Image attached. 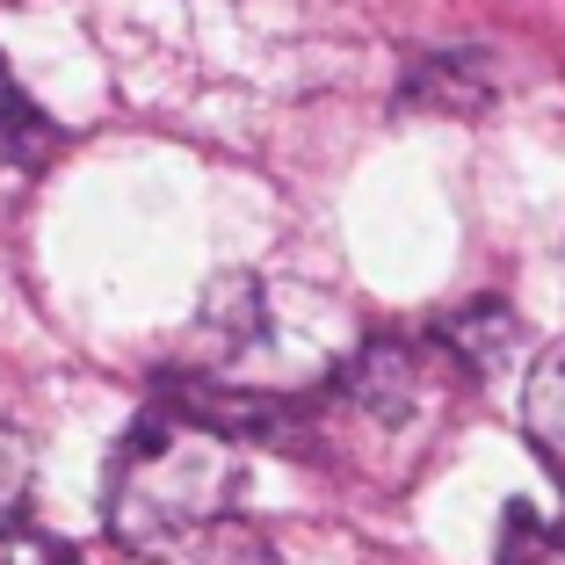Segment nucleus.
<instances>
[{
  "mask_svg": "<svg viewBox=\"0 0 565 565\" xmlns=\"http://www.w3.org/2000/svg\"><path fill=\"white\" fill-rule=\"evenodd\" d=\"M233 493H239V443L160 406L109 457L102 522L138 558H174L233 515Z\"/></svg>",
  "mask_w": 565,
  "mask_h": 565,
  "instance_id": "obj_1",
  "label": "nucleus"
},
{
  "mask_svg": "<svg viewBox=\"0 0 565 565\" xmlns=\"http://www.w3.org/2000/svg\"><path fill=\"white\" fill-rule=\"evenodd\" d=\"M333 392L363 428H406L428 406V370H420V355L406 341H370V349H355L341 363Z\"/></svg>",
  "mask_w": 565,
  "mask_h": 565,
  "instance_id": "obj_2",
  "label": "nucleus"
},
{
  "mask_svg": "<svg viewBox=\"0 0 565 565\" xmlns=\"http://www.w3.org/2000/svg\"><path fill=\"white\" fill-rule=\"evenodd\" d=\"M522 428H530V449L551 465V479L565 486V341L530 363V384H522Z\"/></svg>",
  "mask_w": 565,
  "mask_h": 565,
  "instance_id": "obj_3",
  "label": "nucleus"
},
{
  "mask_svg": "<svg viewBox=\"0 0 565 565\" xmlns=\"http://www.w3.org/2000/svg\"><path fill=\"white\" fill-rule=\"evenodd\" d=\"M435 349L457 355L465 370H493L500 355L515 349V312H508L500 298H471L449 319H435Z\"/></svg>",
  "mask_w": 565,
  "mask_h": 565,
  "instance_id": "obj_4",
  "label": "nucleus"
},
{
  "mask_svg": "<svg viewBox=\"0 0 565 565\" xmlns=\"http://www.w3.org/2000/svg\"><path fill=\"white\" fill-rule=\"evenodd\" d=\"M486 95H493V66L479 51H443V58H420L406 73V102H428V109L471 117V109H486Z\"/></svg>",
  "mask_w": 565,
  "mask_h": 565,
  "instance_id": "obj_5",
  "label": "nucleus"
},
{
  "mask_svg": "<svg viewBox=\"0 0 565 565\" xmlns=\"http://www.w3.org/2000/svg\"><path fill=\"white\" fill-rule=\"evenodd\" d=\"M51 146H58V131H51V117L36 109L30 95H22V81L8 73V58H0V152L22 167H44Z\"/></svg>",
  "mask_w": 565,
  "mask_h": 565,
  "instance_id": "obj_6",
  "label": "nucleus"
},
{
  "mask_svg": "<svg viewBox=\"0 0 565 565\" xmlns=\"http://www.w3.org/2000/svg\"><path fill=\"white\" fill-rule=\"evenodd\" d=\"M189 565H282L276 544H268L262 530H247V522H217V530H203L196 544H189Z\"/></svg>",
  "mask_w": 565,
  "mask_h": 565,
  "instance_id": "obj_7",
  "label": "nucleus"
},
{
  "mask_svg": "<svg viewBox=\"0 0 565 565\" xmlns=\"http://www.w3.org/2000/svg\"><path fill=\"white\" fill-rule=\"evenodd\" d=\"M30 479H36V457H30V435L0 428V536L15 530V515L30 508Z\"/></svg>",
  "mask_w": 565,
  "mask_h": 565,
  "instance_id": "obj_8",
  "label": "nucleus"
},
{
  "mask_svg": "<svg viewBox=\"0 0 565 565\" xmlns=\"http://www.w3.org/2000/svg\"><path fill=\"white\" fill-rule=\"evenodd\" d=\"M0 565H87L73 544H58V536H36V530H8L0 536Z\"/></svg>",
  "mask_w": 565,
  "mask_h": 565,
  "instance_id": "obj_9",
  "label": "nucleus"
}]
</instances>
